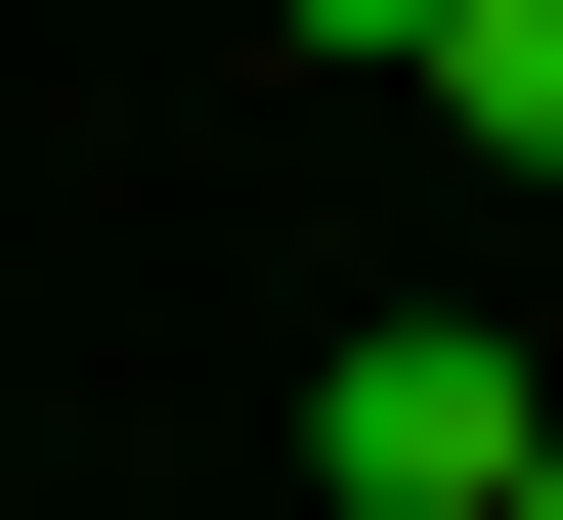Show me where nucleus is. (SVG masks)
<instances>
[{
  "mask_svg": "<svg viewBox=\"0 0 563 520\" xmlns=\"http://www.w3.org/2000/svg\"><path fill=\"white\" fill-rule=\"evenodd\" d=\"M520 434H563L520 303H347V347H303V477H347V520H520Z\"/></svg>",
  "mask_w": 563,
  "mask_h": 520,
  "instance_id": "nucleus-1",
  "label": "nucleus"
},
{
  "mask_svg": "<svg viewBox=\"0 0 563 520\" xmlns=\"http://www.w3.org/2000/svg\"><path fill=\"white\" fill-rule=\"evenodd\" d=\"M261 44H303V87H433V0H261Z\"/></svg>",
  "mask_w": 563,
  "mask_h": 520,
  "instance_id": "nucleus-3",
  "label": "nucleus"
},
{
  "mask_svg": "<svg viewBox=\"0 0 563 520\" xmlns=\"http://www.w3.org/2000/svg\"><path fill=\"white\" fill-rule=\"evenodd\" d=\"M390 131H433V174H520V218H563V0H433V87H390Z\"/></svg>",
  "mask_w": 563,
  "mask_h": 520,
  "instance_id": "nucleus-2",
  "label": "nucleus"
},
{
  "mask_svg": "<svg viewBox=\"0 0 563 520\" xmlns=\"http://www.w3.org/2000/svg\"><path fill=\"white\" fill-rule=\"evenodd\" d=\"M520 520H563V434H520Z\"/></svg>",
  "mask_w": 563,
  "mask_h": 520,
  "instance_id": "nucleus-4",
  "label": "nucleus"
}]
</instances>
